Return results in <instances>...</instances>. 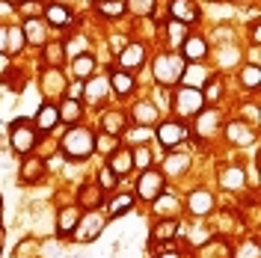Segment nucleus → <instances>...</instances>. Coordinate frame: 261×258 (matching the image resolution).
<instances>
[{"mask_svg": "<svg viewBox=\"0 0 261 258\" xmlns=\"http://www.w3.org/2000/svg\"><path fill=\"white\" fill-rule=\"evenodd\" d=\"M92 145H95V140H92V134L89 131H71L68 137L63 140V148H65V154L68 158H89L92 154Z\"/></svg>", "mask_w": 261, "mask_h": 258, "instance_id": "nucleus-1", "label": "nucleus"}, {"mask_svg": "<svg viewBox=\"0 0 261 258\" xmlns=\"http://www.w3.org/2000/svg\"><path fill=\"white\" fill-rule=\"evenodd\" d=\"M33 145H36V131H30V125H24V122H15L12 125V148L27 154Z\"/></svg>", "mask_w": 261, "mask_h": 258, "instance_id": "nucleus-2", "label": "nucleus"}, {"mask_svg": "<svg viewBox=\"0 0 261 258\" xmlns=\"http://www.w3.org/2000/svg\"><path fill=\"white\" fill-rule=\"evenodd\" d=\"M178 110L181 113H187V116H193V113H199L202 110V104H205V95L199 92V89H190V86H184L178 92Z\"/></svg>", "mask_w": 261, "mask_h": 258, "instance_id": "nucleus-3", "label": "nucleus"}, {"mask_svg": "<svg viewBox=\"0 0 261 258\" xmlns=\"http://www.w3.org/2000/svg\"><path fill=\"white\" fill-rule=\"evenodd\" d=\"M184 137H187V131H184V125H178V122H163L161 131H158V140H161V145H166V148L178 145Z\"/></svg>", "mask_w": 261, "mask_h": 258, "instance_id": "nucleus-4", "label": "nucleus"}, {"mask_svg": "<svg viewBox=\"0 0 261 258\" xmlns=\"http://www.w3.org/2000/svg\"><path fill=\"white\" fill-rule=\"evenodd\" d=\"M161 184H163V178L158 172H143L140 184H137V193L143 196V199H154V196L161 193Z\"/></svg>", "mask_w": 261, "mask_h": 258, "instance_id": "nucleus-5", "label": "nucleus"}, {"mask_svg": "<svg viewBox=\"0 0 261 258\" xmlns=\"http://www.w3.org/2000/svg\"><path fill=\"white\" fill-rule=\"evenodd\" d=\"M169 12H172V15H175V21H181V24L196 21V6L190 3V0H172Z\"/></svg>", "mask_w": 261, "mask_h": 258, "instance_id": "nucleus-6", "label": "nucleus"}, {"mask_svg": "<svg viewBox=\"0 0 261 258\" xmlns=\"http://www.w3.org/2000/svg\"><path fill=\"white\" fill-rule=\"evenodd\" d=\"M228 140H234V143H252V140H255V134H252V131L246 128L244 122H231V125H228Z\"/></svg>", "mask_w": 261, "mask_h": 258, "instance_id": "nucleus-7", "label": "nucleus"}, {"mask_svg": "<svg viewBox=\"0 0 261 258\" xmlns=\"http://www.w3.org/2000/svg\"><path fill=\"white\" fill-rule=\"evenodd\" d=\"M205 42H202V39H199V36H193V39H187V42H184V57H187V60H193V63H199V60H202V57H205Z\"/></svg>", "mask_w": 261, "mask_h": 258, "instance_id": "nucleus-8", "label": "nucleus"}, {"mask_svg": "<svg viewBox=\"0 0 261 258\" xmlns=\"http://www.w3.org/2000/svg\"><path fill=\"white\" fill-rule=\"evenodd\" d=\"M36 122H39V128H42V131L54 128V125L60 122V110H57V107H50V104H45V107L39 110V119H36Z\"/></svg>", "mask_w": 261, "mask_h": 258, "instance_id": "nucleus-9", "label": "nucleus"}, {"mask_svg": "<svg viewBox=\"0 0 261 258\" xmlns=\"http://www.w3.org/2000/svg\"><path fill=\"white\" fill-rule=\"evenodd\" d=\"M45 15H48V21L54 24V27H65L71 18H68V9L65 6H60V3H54V6H48L45 9Z\"/></svg>", "mask_w": 261, "mask_h": 258, "instance_id": "nucleus-10", "label": "nucleus"}, {"mask_svg": "<svg viewBox=\"0 0 261 258\" xmlns=\"http://www.w3.org/2000/svg\"><path fill=\"white\" fill-rule=\"evenodd\" d=\"M205 78H208V71H205V68H202V65H199V63H196V65H190V68L184 71V83H187L190 89H199V86H202V81H205Z\"/></svg>", "mask_w": 261, "mask_h": 258, "instance_id": "nucleus-11", "label": "nucleus"}, {"mask_svg": "<svg viewBox=\"0 0 261 258\" xmlns=\"http://www.w3.org/2000/svg\"><path fill=\"white\" fill-rule=\"evenodd\" d=\"M110 83H113V89L119 92V95H128L130 89H134V81H130V74H128V71H113Z\"/></svg>", "mask_w": 261, "mask_h": 258, "instance_id": "nucleus-12", "label": "nucleus"}, {"mask_svg": "<svg viewBox=\"0 0 261 258\" xmlns=\"http://www.w3.org/2000/svg\"><path fill=\"white\" fill-rule=\"evenodd\" d=\"M83 226H89V228H81V231H77V238H81V241H92L98 231H101V217H98V214H89Z\"/></svg>", "mask_w": 261, "mask_h": 258, "instance_id": "nucleus-13", "label": "nucleus"}, {"mask_svg": "<svg viewBox=\"0 0 261 258\" xmlns=\"http://www.w3.org/2000/svg\"><path fill=\"white\" fill-rule=\"evenodd\" d=\"M95 9H98V12H104L107 18H116V15H122V12H125V3H122V0H98Z\"/></svg>", "mask_w": 261, "mask_h": 258, "instance_id": "nucleus-14", "label": "nucleus"}, {"mask_svg": "<svg viewBox=\"0 0 261 258\" xmlns=\"http://www.w3.org/2000/svg\"><path fill=\"white\" fill-rule=\"evenodd\" d=\"M190 211H193V214H208V211H211V196L205 193V190L193 193L190 196Z\"/></svg>", "mask_w": 261, "mask_h": 258, "instance_id": "nucleus-15", "label": "nucleus"}, {"mask_svg": "<svg viewBox=\"0 0 261 258\" xmlns=\"http://www.w3.org/2000/svg\"><path fill=\"white\" fill-rule=\"evenodd\" d=\"M140 60H143V45H130V48L122 50V65H125V68L140 65Z\"/></svg>", "mask_w": 261, "mask_h": 258, "instance_id": "nucleus-16", "label": "nucleus"}, {"mask_svg": "<svg viewBox=\"0 0 261 258\" xmlns=\"http://www.w3.org/2000/svg\"><path fill=\"white\" fill-rule=\"evenodd\" d=\"M130 166H134V158H130V151H116L113 161H110V169H113V172H128Z\"/></svg>", "mask_w": 261, "mask_h": 258, "instance_id": "nucleus-17", "label": "nucleus"}, {"mask_svg": "<svg viewBox=\"0 0 261 258\" xmlns=\"http://www.w3.org/2000/svg\"><path fill=\"white\" fill-rule=\"evenodd\" d=\"M130 205H134V199H130L128 193H122V196H116L113 202H110V217H122V214H128Z\"/></svg>", "mask_w": 261, "mask_h": 258, "instance_id": "nucleus-18", "label": "nucleus"}, {"mask_svg": "<svg viewBox=\"0 0 261 258\" xmlns=\"http://www.w3.org/2000/svg\"><path fill=\"white\" fill-rule=\"evenodd\" d=\"M241 81H244L246 89H255V86L261 83V68H258V65H249V68H244Z\"/></svg>", "mask_w": 261, "mask_h": 258, "instance_id": "nucleus-19", "label": "nucleus"}, {"mask_svg": "<svg viewBox=\"0 0 261 258\" xmlns=\"http://www.w3.org/2000/svg\"><path fill=\"white\" fill-rule=\"evenodd\" d=\"M77 226V211L74 208H65L63 211V220H60V231L63 235H71V228Z\"/></svg>", "mask_w": 261, "mask_h": 258, "instance_id": "nucleus-20", "label": "nucleus"}, {"mask_svg": "<svg viewBox=\"0 0 261 258\" xmlns=\"http://www.w3.org/2000/svg\"><path fill=\"white\" fill-rule=\"evenodd\" d=\"M175 231H178V223H161L151 235H154V241H166V238H175Z\"/></svg>", "mask_w": 261, "mask_h": 258, "instance_id": "nucleus-21", "label": "nucleus"}, {"mask_svg": "<svg viewBox=\"0 0 261 258\" xmlns=\"http://www.w3.org/2000/svg\"><path fill=\"white\" fill-rule=\"evenodd\" d=\"M134 113H137V122H146V125L158 119V110H154L151 104H137V110H134Z\"/></svg>", "mask_w": 261, "mask_h": 258, "instance_id": "nucleus-22", "label": "nucleus"}, {"mask_svg": "<svg viewBox=\"0 0 261 258\" xmlns=\"http://www.w3.org/2000/svg\"><path fill=\"white\" fill-rule=\"evenodd\" d=\"M77 113H81V104L68 98V101L63 104V110H60V119H65V122H71V119H77Z\"/></svg>", "mask_w": 261, "mask_h": 258, "instance_id": "nucleus-23", "label": "nucleus"}, {"mask_svg": "<svg viewBox=\"0 0 261 258\" xmlns=\"http://www.w3.org/2000/svg\"><path fill=\"white\" fill-rule=\"evenodd\" d=\"M89 71H92V57H89V54H81V57H77V60H74V74H89Z\"/></svg>", "mask_w": 261, "mask_h": 258, "instance_id": "nucleus-24", "label": "nucleus"}, {"mask_svg": "<svg viewBox=\"0 0 261 258\" xmlns=\"http://www.w3.org/2000/svg\"><path fill=\"white\" fill-rule=\"evenodd\" d=\"M223 184H226V187H238V184H244V172H241V169H228L226 178H223Z\"/></svg>", "mask_w": 261, "mask_h": 258, "instance_id": "nucleus-25", "label": "nucleus"}, {"mask_svg": "<svg viewBox=\"0 0 261 258\" xmlns=\"http://www.w3.org/2000/svg\"><path fill=\"white\" fill-rule=\"evenodd\" d=\"M24 33H30V42H42V39H45V36H42V24H36V21H27Z\"/></svg>", "mask_w": 261, "mask_h": 258, "instance_id": "nucleus-26", "label": "nucleus"}, {"mask_svg": "<svg viewBox=\"0 0 261 258\" xmlns=\"http://www.w3.org/2000/svg\"><path fill=\"white\" fill-rule=\"evenodd\" d=\"M104 89H107V86H104V81H92V83H89V98H92V101H95V98H101V95H104Z\"/></svg>", "mask_w": 261, "mask_h": 258, "instance_id": "nucleus-27", "label": "nucleus"}, {"mask_svg": "<svg viewBox=\"0 0 261 258\" xmlns=\"http://www.w3.org/2000/svg\"><path fill=\"white\" fill-rule=\"evenodd\" d=\"M21 9H24V15H30V18L42 12V6H39L36 0H24V6H21Z\"/></svg>", "mask_w": 261, "mask_h": 258, "instance_id": "nucleus-28", "label": "nucleus"}, {"mask_svg": "<svg viewBox=\"0 0 261 258\" xmlns=\"http://www.w3.org/2000/svg\"><path fill=\"white\" fill-rule=\"evenodd\" d=\"M60 83H63V78H60L57 71H48V74H45V86H48V89H57Z\"/></svg>", "mask_w": 261, "mask_h": 258, "instance_id": "nucleus-29", "label": "nucleus"}, {"mask_svg": "<svg viewBox=\"0 0 261 258\" xmlns=\"http://www.w3.org/2000/svg\"><path fill=\"white\" fill-rule=\"evenodd\" d=\"M169 74H172V65L166 63V60H161V63H158V78H161V81H166Z\"/></svg>", "mask_w": 261, "mask_h": 258, "instance_id": "nucleus-30", "label": "nucleus"}, {"mask_svg": "<svg viewBox=\"0 0 261 258\" xmlns=\"http://www.w3.org/2000/svg\"><path fill=\"white\" fill-rule=\"evenodd\" d=\"M134 154H137V158H134V163H137V166H148V161H151V158H148L146 148H140V151H134Z\"/></svg>", "mask_w": 261, "mask_h": 258, "instance_id": "nucleus-31", "label": "nucleus"}, {"mask_svg": "<svg viewBox=\"0 0 261 258\" xmlns=\"http://www.w3.org/2000/svg\"><path fill=\"white\" fill-rule=\"evenodd\" d=\"M113 169H110V166H107V169H104V172H101V187H113Z\"/></svg>", "mask_w": 261, "mask_h": 258, "instance_id": "nucleus-32", "label": "nucleus"}, {"mask_svg": "<svg viewBox=\"0 0 261 258\" xmlns=\"http://www.w3.org/2000/svg\"><path fill=\"white\" fill-rule=\"evenodd\" d=\"M60 54H63V48H60V45H54V48H48V60H50V63H60Z\"/></svg>", "mask_w": 261, "mask_h": 258, "instance_id": "nucleus-33", "label": "nucleus"}, {"mask_svg": "<svg viewBox=\"0 0 261 258\" xmlns=\"http://www.w3.org/2000/svg\"><path fill=\"white\" fill-rule=\"evenodd\" d=\"M81 92H83V86H81V83H74V86H68V98H71V101H74V98L81 95Z\"/></svg>", "mask_w": 261, "mask_h": 258, "instance_id": "nucleus-34", "label": "nucleus"}, {"mask_svg": "<svg viewBox=\"0 0 261 258\" xmlns=\"http://www.w3.org/2000/svg\"><path fill=\"white\" fill-rule=\"evenodd\" d=\"M6 45H9V30H3V27H0V50L6 48Z\"/></svg>", "mask_w": 261, "mask_h": 258, "instance_id": "nucleus-35", "label": "nucleus"}, {"mask_svg": "<svg viewBox=\"0 0 261 258\" xmlns=\"http://www.w3.org/2000/svg\"><path fill=\"white\" fill-rule=\"evenodd\" d=\"M261 42V30H258V24H252V45H258Z\"/></svg>", "mask_w": 261, "mask_h": 258, "instance_id": "nucleus-36", "label": "nucleus"}, {"mask_svg": "<svg viewBox=\"0 0 261 258\" xmlns=\"http://www.w3.org/2000/svg\"><path fill=\"white\" fill-rule=\"evenodd\" d=\"M220 95V83H211V86H208V98H217Z\"/></svg>", "mask_w": 261, "mask_h": 258, "instance_id": "nucleus-37", "label": "nucleus"}, {"mask_svg": "<svg viewBox=\"0 0 261 258\" xmlns=\"http://www.w3.org/2000/svg\"><path fill=\"white\" fill-rule=\"evenodd\" d=\"M137 9H151V0H134Z\"/></svg>", "mask_w": 261, "mask_h": 258, "instance_id": "nucleus-38", "label": "nucleus"}, {"mask_svg": "<svg viewBox=\"0 0 261 258\" xmlns=\"http://www.w3.org/2000/svg\"><path fill=\"white\" fill-rule=\"evenodd\" d=\"M9 9H12V6H9V3H0V15H6V12H9Z\"/></svg>", "mask_w": 261, "mask_h": 258, "instance_id": "nucleus-39", "label": "nucleus"}, {"mask_svg": "<svg viewBox=\"0 0 261 258\" xmlns=\"http://www.w3.org/2000/svg\"><path fill=\"white\" fill-rule=\"evenodd\" d=\"M161 258H178V255H161Z\"/></svg>", "mask_w": 261, "mask_h": 258, "instance_id": "nucleus-40", "label": "nucleus"}]
</instances>
